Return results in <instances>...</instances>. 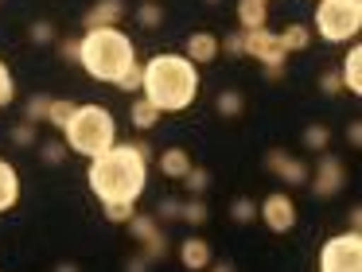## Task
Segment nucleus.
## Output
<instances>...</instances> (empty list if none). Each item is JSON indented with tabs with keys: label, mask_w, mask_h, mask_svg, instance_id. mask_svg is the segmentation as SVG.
<instances>
[{
	"label": "nucleus",
	"mask_w": 362,
	"mask_h": 272,
	"mask_svg": "<svg viewBox=\"0 0 362 272\" xmlns=\"http://www.w3.org/2000/svg\"><path fill=\"white\" fill-rule=\"evenodd\" d=\"M90 191L102 199V206L110 202H136L148 183V160L136 152V144H113L110 152L90 160Z\"/></svg>",
	"instance_id": "nucleus-1"
},
{
	"label": "nucleus",
	"mask_w": 362,
	"mask_h": 272,
	"mask_svg": "<svg viewBox=\"0 0 362 272\" xmlns=\"http://www.w3.org/2000/svg\"><path fill=\"white\" fill-rule=\"evenodd\" d=\"M141 90L160 113H180L199 97V66L187 54H156L141 66Z\"/></svg>",
	"instance_id": "nucleus-2"
},
{
	"label": "nucleus",
	"mask_w": 362,
	"mask_h": 272,
	"mask_svg": "<svg viewBox=\"0 0 362 272\" xmlns=\"http://www.w3.org/2000/svg\"><path fill=\"white\" fill-rule=\"evenodd\" d=\"M136 62V47L125 31L117 28H94L78 39V66L86 70L94 82H113L129 74V66Z\"/></svg>",
	"instance_id": "nucleus-3"
},
{
	"label": "nucleus",
	"mask_w": 362,
	"mask_h": 272,
	"mask_svg": "<svg viewBox=\"0 0 362 272\" xmlns=\"http://www.w3.org/2000/svg\"><path fill=\"white\" fill-rule=\"evenodd\" d=\"M63 140L71 152L78 155H102L117 144V124H113V113L102 105H74V117L66 121Z\"/></svg>",
	"instance_id": "nucleus-4"
},
{
	"label": "nucleus",
	"mask_w": 362,
	"mask_h": 272,
	"mask_svg": "<svg viewBox=\"0 0 362 272\" xmlns=\"http://www.w3.org/2000/svg\"><path fill=\"white\" fill-rule=\"evenodd\" d=\"M362 28V0H320L315 8V31L327 43H346Z\"/></svg>",
	"instance_id": "nucleus-5"
},
{
	"label": "nucleus",
	"mask_w": 362,
	"mask_h": 272,
	"mask_svg": "<svg viewBox=\"0 0 362 272\" xmlns=\"http://www.w3.org/2000/svg\"><path fill=\"white\" fill-rule=\"evenodd\" d=\"M242 54H253L257 62H265V78L269 82H281L284 74V47L276 39V31L269 28H257V31H242Z\"/></svg>",
	"instance_id": "nucleus-6"
},
{
	"label": "nucleus",
	"mask_w": 362,
	"mask_h": 272,
	"mask_svg": "<svg viewBox=\"0 0 362 272\" xmlns=\"http://www.w3.org/2000/svg\"><path fill=\"white\" fill-rule=\"evenodd\" d=\"M320 272H362V233H339L320 249Z\"/></svg>",
	"instance_id": "nucleus-7"
},
{
	"label": "nucleus",
	"mask_w": 362,
	"mask_h": 272,
	"mask_svg": "<svg viewBox=\"0 0 362 272\" xmlns=\"http://www.w3.org/2000/svg\"><path fill=\"white\" fill-rule=\"evenodd\" d=\"M129 233H133L136 241H141V253L148 256V261H160V256L168 253V237H164V230L156 225V218H148V214H133L129 218Z\"/></svg>",
	"instance_id": "nucleus-8"
},
{
	"label": "nucleus",
	"mask_w": 362,
	"mask_h": 272,
	"mask_svg": "<svg viewBox=\"0 0 362 272\" xmlns=\"http://www.w3.org/2000/svg\"><path fill=\"white\" fill-rule=\"evenodd\" d=\"M308 183H312L315 199H331V194H339L346 187V171H343V160L339 155H323L320 167H315V175H308Z\"/></svg>",
	"instance_id": "nucleus-9"
},
{
	"label": "nucleus",
	"mask_w": 362,
	"mask_h": 272,
	"mask_svg": "<svg viewBox=\"0 0 362 272\" xmlns=\"http://www.w3.org/2000/svg\"><path fill=\"white\" fill-rule=\"evenodd\" d=\"M257 214H261V222H265L273 233H288L292 225H296V202H292L284 191H276V194H269V199L261 202Z\"/></svg>",
	"instance_id": "nucleus-10"
},
{
	"label": "nucleus",
	"mask_w": 362,
	"mask_h": 272,
	"mask_svg": "<svg viewBox=\"0 0 362 272\" xmlns=\"http://www.w3.org/2000/svg\"><path fill=\"white\" fill-rule=\"evenodd\" d=\"M265 163H269V171H273L276 179H284L288 187H304V183H308V175H312L304 160H296V155L281 152V148H273V152L265 155Z\"/></svg>",
	"instance_id": "nucleus-11"
},
{
	"label": "nucleus",
	"mask_w": 362,
	"mask_h": 272,
	"mask_svg": "<svg viewBox=\"0 0 362 272\" xmlns=\"http://www.w3.org/2000/svg\"><path fill=\"white\" fill-rule=\"evenodd\" d=\"M180 261H183V268H187V272L211 268V261H214L211 241H206V237H187V241L180 245Z\"/></svg>",
	"instance_id": "nucleus-12"
},
{
	"label": "nucleus",
	"mask_w": 362,
	"mask_h": 272,
	"mask_svg": "<svg viewBox=\"0 0 362 272\" xmlns=\"http://www.w3.org/2000/svg\"><path fill=\"white\" fill-rule=\"evenodd\" d=\"M218 35H211V31H191L187 35V59L195 62V66H206V62L218 59Z\"/></svg>",
	"instance_id": "nucleus-13"
},
{
	"label": "nucleus",
	"mask_w": 362,
	"mask_h": 272,
	"mask_svg": "<svg viewBox=\"0 0 362 272\" xmlns=\"http://www.w3.org/2000/svg\"><path fill=\"white\" fill-rule=\"evenodd\" d=\"M125 16V0H98L86 12V31L94 28H117V20Z\"/></svg>",
	"instance_id": "nucleus-14"
},
{
	"label": "nucleus",
	"mask_w": 362,
	"mask_h": 272,
	"mask_svg": "<svg viewBox=\"0 0 362 272\" xmlns=\"http://www.w3.org/2000/svg\"><path fill=\"white\" fill-rule=\"evenodd\" d=\"M238 23L242 31H257L269 23V4L265 0H238Z\"/></svg>",
	"instance_id": "nucleus-15"
},
{
	"label": "nucleus",
	"mask_w": 362,
	"mask_h": 272,
	"mask_svg": "<svg viewBox=\"0 0 362 272\" xmlns=\"http://www.w3.org/2000/svg\"><path fill=\"white\" fill-rule=\"evenodd\" d=\"M16 199H20V175L8 160H0V214L16 206Z\"/></svg>",
	"instance_id": "nucleus-16"
},
{
	"label": "nucleus",
	"mask_w": 362,
	"mask_h": 272,
	"mask_svg": "<svg viewBox=\"0 0 362 272\" xmlns=\"http://www.w3.org/2000/svg\"><path fill=\"white\" fill-rule=\"evenodd\" d=\"M339 82H343L351 93H362V47H351V51H346V62H343V70H339Z\"/></svg>",
	"instance_id": "nucleus-17"
},
{
	"label": "nucleus",
	"mask_w": 362,
	"mask_h": 272,
	"mask_svg": "<svg viewBox=\"0 0 362 272\" xmlns=\"http://www.w3.org/2000/svg\"><path fill=\"white\" fill-rule=\"evenodd\" d=\"M160 171H164L168 179H183L191 171V155L183 152V148H164V152H160Z\"/></svg>",
	"instance_id": "nucleus-18"
},
{
	"label": "nucleus",
	"mask_w": 362,
	"mask_h": 272,
	"mask_svg": "<svg viewBox=\"0 0 362 272\" xmlns=\"http://www.w3.org/2000/svg\"><path fill=\"white\" fill-rule=\"evenodd\" d=\"M276 39H281L284 54H296L312 43V28H308V23H288L284 31H276Z\"/></svg>",
	"instance_id": "nucleus-19"
},
{
	"label": "nucleus",
	"mask_w": 362,
	"mask_h": 272,
	"mask_svg": "<svg viewBox=\"0 0 362 272\" xmlns=\"http://www.w3.org/2000/svg\"><path fill=\"white\" fill-rule=\"evenodd\" d=\"M129 117H133V124H136L141 132H148L152 124L160 121V109L152 105V101H144V97H141V101H133V109H129Z\"/></svg>",
	"instance_id": "nucleus-20"
},
{
	"label": "nucleus",
	"mask_w": 362,
	"mask_h": 272,
	"mask_svg": "<svg viewBox=\"0 0 362 272\" xmlns=\"http://www.w3.org/2000/svg\"><path fill=\"white\" fill-rule=\"evenodd\" d=\"M51 101H55V97H51V93H35V97L28 101V109H24V121L40 129V124L47 121V113H51Z\"/></svg>",
	"instance_id": "nucleus-21"
},
{
	"label": "nucleus",
	"mask_w": 362,
	"mask_h": 272,
	"mask_svg": "<svg viewBox=\"0 0 362 272\" xmlns=\"http://www.w3.org/2000/svg\"><path fill=\"white\" fill-rule=\"evenodd\" d=\"M206 214H211V210H206V202L199 199V194H191V199L180 206V218H183V222H191V225H203Z\"/></svg>",
	"instance_id": "nucleus-22"
},
{
	"label": "nucleus",
	"mask_w": 362,
	"mask_h": 272,
	"mask_svg": "<svg viewBox=\"0 0 362 272\" xmlns=\"http://www.w3.org/2000/svg\"><path fill=\"white\" fill-rule=\"evenodd\" d=\"M160 20H164V8H160L156 0H141V4H136V23H141V28H160Z\"/></svg>",
	"instance_id": "nucleus-23"
},
{
	"label": "nucleus",
	"mask_w": 362,
	"mask_h": 272,
	"mask_svg": "<svg viewBox=\"0 0 362 272\" xmlns=\"http://www.w3.org/2000/svg\"><path fill=\"white\" fill-rule=\"evenodd\" d=\"M71 117H74V101H63V97H55V101H51V113H47V121L55 124L59 132L66 129V121H71Z\"/></svg>",
	"instance_id": "nucleus-24"
},
{
	"label": "nucleus",
	"mask_w": 362,
	"mask_h": 272,
	"mask_svg": "<svg viewBox=\"0 0 362 272\" xmlns=\"http://www.w3.org/2000/svg\"><path fill=\"white\" fill-rule=\"evenodd\" d=\"M304 144L312 148V152H327V144H331V132L323 129V124H308V129H304Z\"/></svg>",
	"instance_id": "nucleus-25"
},
{
	"label": "nucleus",
	"mask_w": 362,
	"mask_h": 272,
	"mask_svg": "<svg viewBox=\"0 0 362 272\" xmlns=\"http://www.w3.org/2000/svg\"><path fill=\"white\" fill-rule=\"evenodd\" d=\"M242 105H245V97H242L238 90L218 93V113H222V117H238V113H242Z\"/></svg>",
	"instance_id": "nucleus-26"
},
{
	"label": "nucleus",
	"mask_w": 362,
	"mask_h": 272,
	"mask_svg": "<svg viewBox=\"0 0 362 272\" xmlns=\"http://www.w3.org/2000/svg\"><path fill=\"white\" fill-rule=\"evenodd\" d=\"M183 183H187V191H191V194H203L206 187H211V175H206L203 167H195V163H191V171L183 175Z\"/></svg>",
	"instance_id": "nucleus-27"
},
{
	"label": "nucleus",
	"mask_w": 362,
	"mask_h": 272,
	"mask_svg": "<svg viewBox=\"0 0 362 272\" xmlns=\"http://www.w3.org/2000/svg\"><path fill=\"white\" fill-rule=\"evenodd\" d=\"M133 214H136V202H110V206H105V218H110V222H121V225H129Z\"/></svg>",
	"instance_id": "nucleus-28"
},
{
	"label": "nucleus",
	"mask_w": 362,
	"mask_h": 272,
	"mask_svg": "<svg viewBox=\"0 0 362 272\" xmlns=\"http://www.w3.org/2000/svg\"><path fill=\"white\" fill-rule=\"evenodd\" d=\"M40 155H43V163H51V167L63 163L66 160V140H47V144L40 148Z\"/></svg>",
	"instance_id": "nucleus-29"
},
{
	"label": "nucleus",
	"mask_w": 362,
	"mask_h": 272,
	"mask_svg": "<svg viewBox=\"0 0 362 272\" xmlns=\"http://www.w3.org/2000/svg\"><path fill=\"white\" fill-rule=\"evenodd\" d=\"M230 218H234V222H253V218H257L253 199H234L230 202Z\"/></svg>",
	"instance_id": "nucleus-30"
},
{
	"label": "nucleus",
	"mask_w": 362,
	"mask_h": 272,
	"mask_svg": "<svg viewBox=\"0 0 362 272\" xmlns=\"http://www.w3.org/2000/svg\"><path fill=\"white\" fill-rule=\"evenodd\" d=\"M12 144H16V148H32L35 144V124H28V121L12 124Z\"/></svg>",
	"instance_id": "nucleus-31"
},
{
	"label": "nucleus",
	"mask_w": 362,
	"mask_h": 272,
	"mask_svg": "<svg viewBox=\"0 0 362 272\" xmlns=\"http://www.w3.org/2000/svg\"><path fill=\"white\" fill-rule=\"evenodd\" d=\"M12 97H16V82H12V70L0 62V105H12Z\"/></svg>",
	"instance_id": "nucleus-32"
},
{
	"label": "nucleus",
	"mask_w": 362,
	"mask_h": 272,
	"mask_svg": "<svg viewBox=\"0 0 362 272\" xmlns=\"http://www.w3.org/2000/svg\"><path fill=\"white\" fill-rule=\"evenodd\" d=\"M32 39H35V43H55V28H51L47 20L32 23Z\"/></svg>",
	"instance_id": "nucleus-33"
},
{
	"label": "nucleus",
	"mask_w": 362,
	"mask_h": 272,
	"mask_svg": "<svg viewBox=\"0 0 362 272\" xmlns=\"http://www.w3.org/2000/svg\"><path fill=\"white\" fill-rule=\"evenodd\" d=\"M218 51H222V54H242V31H234V35L218 39Z\"/></svg>",
	"instance_id": "nucleus-34"
},
{
	"label": "nucleus",
	"mask_w": 362,
	"mask_h": 272,
	"mask_svg": "<svg viewBox=\"0 0 362 272\" xmlns=\"http://www.w3.org/2000/svg\"><path fill=\"white\" fill-rule=\"evenodd\" d=\"M59 59L78 62V39H59Z\"/></svg>",
	"instance_id": "nucleus-35"
},
{
	"label": "nucleus",
	"mask_w": 362,
	"mask_h": 272,
	"mask_svg": "<svg viewBox=\"0 0 362 272\" xmlns=\"http://www.w3.org/2000/svg\"><path fill=\"white\" fill-rule=\"evenodd\" d=\"M117 90H141V66H136V62L129 66V74L117 82Z\"/></svg>",
	"instance_id": "nucleus-36"
},
{
	"label": "nucleus",
	"mask_w": 362,
	"mask_h": 272,
	"mask_svg": "<svg viewBox=\"0 0 362 272\" xmlns=\"http://www.w3.org/2000/svg\"><path fill=\"white\" fill-rule=\"evenodd\" d=\"M180 206H183L180 199H164L160 202V218H164V222H175V218H180Z\"/></svg>",
	"instance_id": "nucleus-37"
},
{
	"label": "nucleus",
	"mask_w": 362,
	"mask_h": 272,
	"mask_svg": "<svg viewBox=\"0 0 362 272\" xmlns=\"http://www.w3.org/2000/svg\"><path fill=\"white\" fill-rule=\"evenodd\" d=\"M320 90H323V93H339V90H343V82H339V70H327V74L320 78Z\"/></svg>",
	"instance_id": "nucleus-38"
},
{
	"label": "nucleus",
	"mask_w": 362,
	"mask_h": 272,
	"mask_svg": "<svg viewBox=\"0 0 362 272\" xmlns=\"http://www.w3.org/2000/svg\"><path fill=\"white\" fill-rule=\"evenodd\" d=\"M152 264H156V261H148V256H144V253H136L133 261H129V268H125V272H148Z\"/></svg>",
	"instance_id": "nucleus-39"
},
{
	"label": "nucleus",
	"mask_w": 362,
	"mask_h": 272,
	"mask_svg": "<svg viewBox=\"0 0 362 272\" xmlns=\"http://www.w3.org/2000/svg\"><path fill=\"white\" fill-rule=\"evenodd\" d=\"M55 272H78V264H71V261H66V264H55Z\"/></svg>",
	"instance_id": "nucleus-40"
},
{
	"label": "nucleus",
	"mask_w": 362,
	"mask_h": 272,
	"mask_svg": "<svg viewBox=\"0 0 362 272\" xmlns=\"http://www.w3.org/2000/svg\"><path fill=\"white\" fill-rule=\"evenodd\" d=\"M211 272H234V264H230V261H222V264H214Z\"/></svg>",
	"instance_id": "nucleus-41"
},
{
	"label": "nucleus",
	"mask_w": 362,
	"mask_h": 272,
	"mask_svg": "<svg viewBox=\"0 0 362 272\" xmlns=\"http://www.w3.org/2000/svg\"><path fill=\"white\" fill-rule=\"evenodd\" d=\"M206 4H218V0H206Z\"/></svg>",
	"instance_id": "nucleus-42"
},
{
	"label": "nucleus",
	"mask_w": 362,
	"mask_h": 272,
	"mask_svg": "<svg viewBox=\"0 0 362 272\" xmlns=\"http://www.w3.org/2000/svg\"><path fill=\"white\" fill-rule=\"evenodd\" d=\"M265 4H269V0H265Z\"/></svg>",
	"instance_id": "nucleus-43"
}]
</instances>
